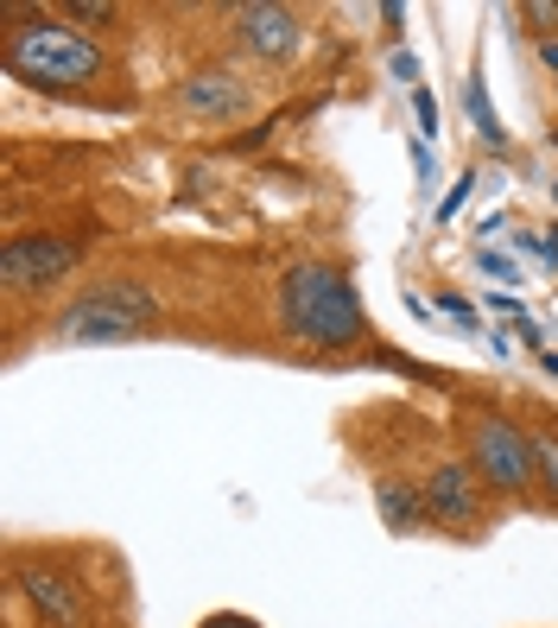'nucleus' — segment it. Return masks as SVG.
I'll return each mask as SVG.
<instances>
[{
  "mask_svg": "<svg viewBox=\"0 0 558 628\" xmlns=\"http://www.w3.org/2000/svg\"><path fill=\"white\" fill-rule=\"evenodd\" d=\"M280 324L286 336H298L305 349H349L362 343L369 318H362V293L349 286L343 267L324 260H305L280 280Z\"/></svg>",
  "mask_w": 558,
  "mask_h": 628,
  "instance_id": "f257e3e1",
  "label": "nucleus"
},
{
  "mask_svg": "<svg viewBox=\"0 0 558 628\" xmlns=\"http://www.w3.org/2000/svg\"><path fill=\"white\" fill-rule=\"evenodd\" d=\"M7 71L33 89H83L109 71V51L89 33H76L71 20H51V13H20L7 26Z\"/></svg>",
  "mask_w": 558,
  "mask_h": 628,
  "instance_id": "f03ea898",
  "label": "nucleus"
},
{
  "mask_svg": "<svg viewBox=\"0 0 558 628\" xmlns=\"http://www.w3.org/2000/svg\"><path fill=\"white\" fill-rule=\"evenodd\" d=\"M152 318H159V305H152V293L140 280H102L83 298H71L51 331L64 343H127V336L147 331Z\"/></svg>",
  "mask_w": 558,
  "mask_h": 628,
  "instance_id": "7ed1b4c3",
  "label": "nucleus"
},
{
  "mask_svg": "<svg viewBox=\"0 0 558 628\" xmlns=\"http://www.w3.org/2000/svg\"><path fill=\"white\" fill-rule=\"evenodd\" d=\"M470 457H476V477L501 495H526L533 489V444L514 419L501 412H476L470 419Z\"/></svg>",
  "mask_w": 558,
  "mask_h": 628,
  "instance_id": "20e7f679",
  "label": "nucleus"
},
{
  "mask_svg": "<svg viewBox=\"0 0 558 628\" xmlns=\"http://www.w3.org/2000/svg\"><path fill=\"white\" fill-rule=\"evenodd\" d=\"M76 260H83V242L71 235H13L7 242V255H0V280H7V293H38V286H51V280H71Z\"/></svg>",
  "mask_w": 558,
  "mask_h": 628,
  "instance_id": "39448f33",
  "label": "nucleus"
},
{
  "mask_svg": "<svg viewBox=\"0 0 558 628\" xmlns=\"http://www.w3.org/2000/svg\"><path fill=\"white\" fill-rule=\"evenodd\" d=\"M419 489H425V515L438 520V527H483V477L470 464L445 457V464L425 470Z\"/></svg>",
  "mask_w": 558,
  "mask_h": 628,
  "instance_id": "423d86ee",
  "label": "nucleus"
},
{
  "mask_svg": "<svg viewBox=\"0 0 558 628\" xmlns=\"http://www.w3.org/2000/svg\"><path fill=\"white\" fill-rule=\"evenodd\" d=\"M178 109L197 114V121H241L255 109V83L228 64H210V71H190L178 83Z\"/></svg>",
  "mask_w": 558,
  "mask_h": 628,
  "instance_id": "0eeeda50",
  "label": "nucleus"
},
{
  "mask_svg": "<svg viewBox=\"0 0 558 628\" xmlns=\"http://www.w3.org/2000/svg\"><path fill=\"white\" fill-rule=\"evenodd\" d=\"M235 38L255 58H266V64H286V58L305 51V20H298L293 7H241L235 13Z\"/></svg>",
  "mask_w": 558,
  "mask_h": 628,
  "instance_id": "6e6552de",
  "label": "nucleus"
},
{
  "mask_svg": "<svg viewBox=\"0 0 558 628\" xmlns=\"http://www.w3.org/2000/svg\"><path fill=\"white\" fill-rule=\"evenodd\" d=\"M20 591L33 596L38 609L51 616L58 628H76L83 623V603H76V591L58 578V571H38V565H20Z\"/></svg>",
  "mask_w": 558,
  "mask_h": 628,
  "instance_id": "1a4fd4ad",
  "label": "nucleus"
},
{
  "mask_svg": "<svg viewBox=\"0 0 558 628\" xmlns=\"http://www.w3.org/2000/svg\"><path fill=\"white\" fill-rule=\"evenodd\" d=\"M374 508L387 520V533H412V527H425V489L419 482H400V477H381L374 482Z\"/></svg>",
  "mask_w": 558,
  "mask_h": 628,
  "instance_id": "9d476101",
  "label": "nucleus"
},
{
  "mask_svg": "<svg viewBox=\"0 0 558 628\" xmlns=\"http://www.w3.org/2000/svg\"><path fill=\"white\" fill-rule=\"evenodd\" d=\"M463 109H470V121H476L483 147H508V127H501V121H495V109H488V89H483V76H470V83H463Z\"/></svg>",
  "mask_w": 558,
  "mask_h": 628,
  "instance_id": "9b49d317",
  "label": "nucleus"
},
{
  "mask_svg": "<svg viewBox=\"0 0 558 628\" xmlns=\"http://www.w3.org/2000/svg\"><path fill=\"white\" fill-rule=\"evenodd\" d=\"M526 444H533V482L558 502V432L540 426V432H526Z\"/></svg>",
  "mask_w": 558,
  "mask_h": 628,
  "instance_id": "f8f14e48",
  "label": "nucleus"
},
{
  "mask_svg": "<svg viewBox=\"0 0 558 628\" xmlns=\"http://www.w3.org/2000/svg\"><path fill=\"white\" fill-rule=\"evenodd\" d=\"M438 311H445V318L457 324V331H483V318H476V305H470V298L445 293V298H438Z\"/></svg>",
  "mask_w": 558,
  "mask_h": 628,
  "instance_id": "ddd939ff",
  "label": "nucleus"
},
{
  "mask_svg": "<svg viewBox=\"0 0 558 628\" xmlns=\"http://www.w3.org/2000/svg\"><path fill=\"white\" fill-rule=\"evenodd\" d=\"M470 190H476V172H463V178H457V185H450L445 197H438V222H445V229H450V217H457V210L470 204Z\"/></svg>",
  "mask_w": 558,
  "mask_h": 628,
  "instance_id": "4468645a",
  "label": "nucleus"
},
{
  "mask_svg": "<svg viewBox=\"0 0 558 628\" xmlns=\"http://www.w3.org/2000/svg\"><path fill=\"white\" fill-rule=\"evenodd\" d=\"M476 267H483L488 280H501V286H521V267H514L508 255H495V248H483V255H476Z\"/></svg>",
  "mask_w": 558,
  "mask_h": 628,
  "instance_id": "2eb2a0df",
  "label": "nucleus"
},
{
  "mask_svg": "<svg viewBox=\"0 0 558 628\" xmlns=\"http://www.w3.org/2000/svg\"><path fill=\"white\" fill-rule=\"evenodd\" d=\"M412 121H419V134H438V102H432V89H412Z\"/></svg>",
  "mask_w": 558,
  "mask_h": 628,
  "instance_id": "dca6fc26",
  "label": "nucleus"
},
{
  "mask_svg": "<svg viewBox=\"0 0 558 628\" xmlns=\"http://www.w3.org/2000/svg\"><path fill=\"white\" fill-rule=\"evenodd\" d=\"M521 20H533V26H558V0H526Z\"/></svg>",
  "mask_w": 558,
  "mask_h": 628,
  "instance_id": "f3484780",
  "label": "nucleus"
},
{
  "mask_svg": "<svg viewBox=\"0 0 558 628\" xmlns=\"http://www.w3.org/2000/svg\"><path fill=\"white\" fill-rule=\"evenodd\" d=\"M387 71L400 76V83H419V58H412V51H394V58H387Z\"/></svg>",
  "mask_w": 558,
  "mask_h": 628,
  "instance_id": "a211bd4d",
  "label": "nucleus"
},
{
  "mask_svg": "<svg viewBox=\"0 0 558 628\" xmlns=\"http://www.w3.org/2000/svg\"><path fill=\"white\" fill-rule=\"evenodd\" d=\"M71 20H109V0H71Z\"/></svg>",
  "mask_w": 558,
  "mask_h": 628,
  "instance_id": "6ab92c4d",
  "label": "nucleus"
},
{
  "mask_svg": "<svg viewBox=\"0 0 558 628\" xmlns=\"http://www.w3.org/2000/svg\"><path fill=\"white\" fill-rule=\"evenodd\" d=\"M540 255H546V260H553V267H558V222H553V235L540 242Z\"/></svg>",
  "mask_w": 558,
  "mask_h": 628,
  "instance_id": "aec40b11",
  "label": "nucleus"
},
{
  "mask_svg": "<svg viewBox=\"0 0 558 628\" xmlns=\"http://www.w3.org/2000/svg\"><path fill=\"white\" fill-rule=\"evenodd\" d=\"M540 362H546V374L558 381V349H540Z\"/></svg>",
  "mask_w": 558,
  "mask_h": 628,
  "instance_id": "412c9836",
  "label": "nucleus"
},
{
  "mask_svg": "<svg viewBox=\"0 0 558 628\" xmlns=\"http://www.w3.org/2000/svg\"><path fill=\"white\" fill-rule=\"evenodd\" d=\"M210 628H255V623H241V616H216Z\"/></svg>",
  "mask_w": 558,
  "mask_h": 628,
  "instance_id": "4be33fe9",
  "label": "nucleus"
},
{
  "mask_svg": "<svg viewBox=\"0 0 558 628\" xmlns=\"http://www.w3.org/2000/svg\"><path fill=\"white\" fill-rule=\"evenodd\" d=\"M546 64H553V76H558V38H546Z\"/></svg>",
  "mask_w": 558,
  "mask_h": 628,
  "instance_id": "5701e85b",
  "label": "nucleus"
},
{
  "mask_svg": "<svg viewBox=\"0 0 558 628\" xmlns=\"http://www.w3.org/2000/svg\"><path fill=\"white\" fill-rule=\"evenodd\" d=\"M553 197H558V178H553Z\"/></svg>",
  "mask_w": 558,
  "mask_h": 628,
  "instance_id": "b1692460",
  "label": "nucleus"
}]
</instances>
